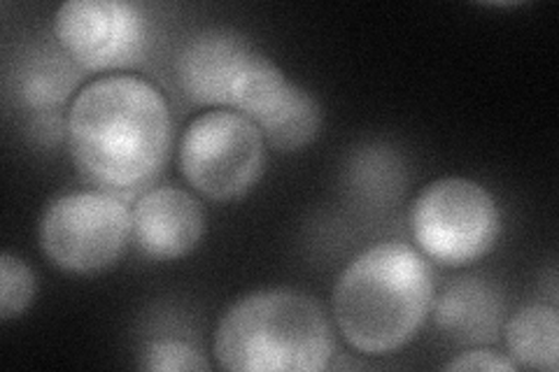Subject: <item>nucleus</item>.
I'll return each mask as SVG.
<instances>
[{
    "instance_id": "f257e3e1",
    "label": "nucleus",
    "mask_w": 559,
    "mask_h": 372,
    "mask_svg": "<svg viewBox=\"0 0 559 372\" xmlns=\"http://www.w3.org/2000/svg\"><path fill=\"white\" fill-rule=\"evenodd\" d=\"M70 156L98 191L129 196L162 175L173 121L159 88L131 75L86 84L66 117Z\"/></svg>"
},
{
    "instance_id": "f03ea898",
    "label": "nucleus",
    "mask_w": 559,
    "mask_h": 372,
    "mask_svg": "<svg viewBox=\"0 0 559 372\" xmlns=\"http://www.w3.org/2000/svg\"><path fill=\"white\" fill-rule=\"evenodd\" d=\"M433 305L427 259L404 242H380L345 265L334 287V319L345 343L371 357L406 347Z\"/></svg>"
},
{
    "instance_id": "7ed1b4c3",
    "label": "nucleus",
    "mask_w": 559,
    "mask_h": 372,
    "mask_svg": "<svg viewBox=\"0 0 559 372\" xmlns=\"http://www.w3.org/2000/svg\"><path fill=\"white\" fill-rule=\"evenodd\" d=\"M213 351L231 372H320L334 340L322 308L301 291L261 289L219 319Z\"/></svg>"
},
{
    "instance_id": "20e7f679",
    "label": "nucleus",
    "mask_w": 559,
    "mask_h": 372,
    "mask_svg": "<svg viewBox=\"0 0 559 372\" xmlns=\"http://www.w3.org/2000/svg\"><path fill=\"white\" fill-rule=\"evenodd\" d=\"M411 228L425 259L464 268L495 250L501 215L483 184L466 177H441L417 193Z\"/></svg>"
},
{
    "instance_id": "39448f33",
    "label": "nucleus",
    "mask_w": 559,
    "mask_h": 372,
    "mask_svg": "<svg viewBox=\"0 0 559 372\" xmlns=\"http://www.w3.org/2000/svg\"><path fill=\"white\" fill-rule=\"evenodd\" d=\"M264 168V137L250 119L234 110L205 112L182 135V177L207 201L231 203L248 196Z\"/></svg>"
},
{
    "instance_id": "423d86ee",
    "label": "nucleus",
    "mask_w": 559,
    "mask_h": 372,
    "mask_svg": "<svg viewBox=\"0 0 559 372\" xmlns=\"http://www.w3.org/2000/svg\"><path fill=\"white\" fill-rule=\"evenodd\" d=\"M133 238L127 203L108 191H75L51 201L40 219V247L57 268L94 275L115 265Z\"/></svg>"
},
{
    "instance_id": "0eeeda50",
    "label": "nucleus",
    "mask_w": 559,
    "mask_h": 372,
    "mask_svg": "<svg viewBox=\"0 0 559 372\" xmlns=\"http://www.w3.org/2000/svg\"><path fill=\"white\" fill-rule=\"evenodd\" d=\"M63 55L90 73L135 68L147 55L143 10L124 0H68L55 16Z\"/></svg>"
},
{
    "instance_id": "6e6552de",
    "label": "nucleus",
    "mask_w": 559,
    "mask_h": 372,
    "mask_svg": "<svg viewBox=\"0 0 559 372\" xmlns=\"http://www.w3.org/2000/svg\"><path fill=\"white\" fill-rule=\"evenodd\" d=\"M231 110L250 119L264 143L283 154L308 147L322 127L318 100L261 51L238 82Z\"/></svg>"
},
{
    "instance_id": "1a4fd4ad",
    "label": "nucleus",
    "mask_w": 559,
    "mask_h": 372,
    "mask_svg": "<svg viewBox=\"0 0 559 372\" xmlns=\"http://www.w3.org/2000/svg\"><path fill=\"white\" fill-rule=\"evenodd\" d=\"M259 51L242 33L207 28L189 38L175 59V80L187 100L201 108H231L236 86Z\"/></svg>"
},
{
    "instance_id": "9d476101",
    "label": "nucleus",
    "mask_w": 559,
    "mask_h": 372,
    "mask_svg": "<svg viewBox=\"0 0 559 372\" xmlns=\"http://www.w3.org/2000/svg\"><path fill=\"white\" fill-rule=\"evenodd\" d=\"M133 242L154 261L182 259L197 250L205 217L201 203L178 187L145 191L131 209Z\"/></svg>"
},
{
    "instance_id": "9b49d317",
    "label": "nucleus",
    "mask_w": 559,
    "mask_h": 372,
    "mask_svg": "<svg viewBox=\"0 0 559 372\" xmlns=\"http://www.w3.org/2000/svg\"><path fill=\"white\" fill-rule=\"evenodd\" d=\"M506 347L518 368L557 372L559 314L550 305H530L515 312L503 328Z\"/></svg>"
},
{
    "instance_id": "f8f14e48",
    "label": "nucleus",
    "mask_w": 559,
    "mask_h": 372,
    "mask_svg": "<svg viewBox=\"0 0 559 372\" xmlns=\"http://www.w3.org/2000/svg\"><path fill=\"white\" fill-rule=\"evenodd\" d=\"M436 319L445 331L468 340H489L495 338L499 322L497 296L478 281H457L439 300Z\"/></svg>"
},
{
    "instance_id": "ddd939ff",
    "label": "nucleus",
    "mask_w": 559,
    "mask_h": 372,
    "mask_svg": "<svg viewBox=\"0 0 559 372\" xmlns=\"http://www.w3.org/2000/svg\"><path fill=\"white\" fill-rule=\"evenodd\" d=\"M78 84L75 70L59 55L35 59L22 77V98L33 110H51L73 94Z\"/></svg>"
},
{
    "instance_id": "4468645a",
    "label": "nucleus",
    "mask_w": 559,
    "mask_h": 372,
    "mask_svg": "<svg viewBox=\"0 0 559 372\" xmlns=\"http://www.w3.org/2000/svg\"><path fill=\"white\" fill-rule=\"evenodd\" d=\"M35 298V275L12 254L0 256V319L10 322L26 312Z\"/></svg>"
},
{
    "instance_id": "2eb2a0df",
    "label": "nucleus",
    "mask_w": 559,
    "mask_h": 372,
    "mask_svg": "<svg viewBox=\"0 0 559 372\" xmlns=\"http://www.w3.org/2000/svg\"><path fill=\"white\" fill-rule=\"evenodd\" d=\"M140 368L154 372H203L210 363L189 343L162 338L145 345L143 353H140Z\"/></svg>"
},
{
    "instance_id": "dca6fc26",
    "label": "nucleus",
    "mask_w": 559,
    "mask_h": 372,
    "mask_svg": "<svg viewBox=\"0 0 559 372\" xmlns=\"http://www.w3.org/2000/svg\"><path fill=\"white\" fill-rule=\"evenodd\" d=\"M443 368L445 370H460V372H466V370L515 372L518 370V365L509 357H503V353L492 351V349H471V351H464V353H460L457 359L448 361Z\"/></svg>"
}]
</instances>
